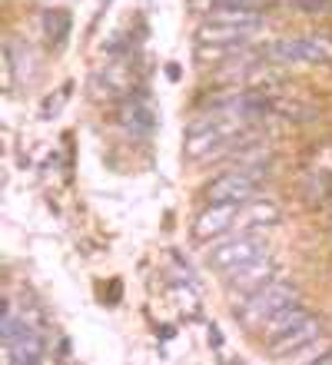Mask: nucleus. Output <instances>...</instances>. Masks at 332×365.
I'll list each match as a JSON object with an SVG mask.
<instances>
[{
    "label": "nucleus",
    "mask_w": 332,
    "mask_h": 365,
    "mask_svg": "<svg viewBox=\"0 0 332 365\" xmlns=\"http://www.w3.org/2000/svg\"><path fill=\"white\" fill-rule=\"evenodd\" d=\"M246 133V116L229 113L219 106L216 116H206V120H196L190 123V136H186V156L193 160H206L213 153H223L226 146L239 143Z\"/></svg>",
    "instance_id": "f257e3e1"
},
{
    "label": "nucleus",
    "mask_w": 332,
    "mask_h": 365,
    "mask_svg": "<svg viewBox=\"0 0 332 365\" xmlns=\"http://www.w3.org/2000/svg\"><path fill=\"white\" fill-rule=\"evenodd\" d=\"M299 299V289L293 286V282H286V279H273L266 289H259V292H253L249 299H243L236 309H233V316L239 319V326L249 329V332H259V326H263L269 316H276L279 309H286L289 302H296Z\"/></svg>",
    "instance_id": "f03ea898"
},
{
    "label": "nucleus",
    "mask_w": 332,
    "mask_h": 365,
    "mask_svg": "<svg viewBox=\"0 0 332 365\" xmlns=\"http://www.w3.org/2000/svg\"><path fill=\"white\" fill-rule=\"evenodd\" d=\"M266 250H269V242H266L259 232L239 230V236L213 240V250H209L206 262H209V269H216L226 276V272H233V269H239V266H246V262L266 256Z\"/></svg>",
    "instance_id": "7ed1b4c3"
},
{
    "label": "nucleus",
    "mask_w": 332,
    "mask_h": 365,
    "mask_svg": "<svg viewBox=\"0 0 332 365\" xmlns=\"http://www.w3.org/2000/svg\"><path fill=\"white\" fill-rule=\"evenodd\" d=\"M269 63L293 67V63H329L332 60V40L326 37H283L266 43L263 50Z\"/></svg>",
    "instance_id": "20e7f679"
},
{
    "label": "nucleus",
    "mask_w": 332,
    "mask_h": 365,
    "mask_svg": "<svg viewBox=\"0 0 332 365\" xmlns=\"http://www.w3.org/2000/svg\"><path fill=\"white\" fill-rule=\"evenodd\" d=\"M273 279H279V262L269 259V256H259V259L226 272V292L233 302H243V299H249L253 292L266 289Z\"/></svg>",
    "instance_id": "39448f33"
},
{
    "label": "nucleus",
    "mask_w": 332,
    "mask_h": 365,
    "mask_svg": "<svg viewBox=\"0 0 332 365\" xmlns=\"http://www.w3.org/2000/svg\"><path fill=\"white\" fill-rule=\"evenodd\" d=\"M259 192V180L246 170H229V173L216 176L203 186V196L206 202H249L256 200Z\"/></svg>",
    "instance_id": "423d86ee"
},
{
    "label": "nucleus",
    "mask_w": 332,
    "mask_h": 365,
    "mask_svg": "<svg viewBox=\"0 0 332 365\" xmlns=\"http://www.w3.org/2000/svg\"><path fill=\"white\" fill-rule=\"evenodd\" d=\"M239 206H243V202H209L206 210L193 220V236L203 242H213V240H219L223 232L236 230Z\"/></svg>",
    "instance_id": "0eeeda50"
},
{
    "label": "nucleus",
    "mask_w": 332,
    "mask_h": 365,
    "mask_svg": "<svg viewBox=\"0 0 332 365\" xmlns=\"http://www.w3.org/2000/svg\"><path fill=\"white\" fill-rule=\"evenodd\" d=\"M319 332H323V319H316V316L303 319V322H296L293 329H286L283 336L269 342V356H273V359L296 356V352H303V349L313 346Z\"/></svg>",
    "instance_id": "6e6552de"
},
{
    "label": "nucleus",
    "mask_w": 332,
    "mask_h": 365,
    "mask_svg": "<svg viewBox=\"0 0 332 365\" xmlns=\"http://www.w3.org/2000/svg\"><path fill=\"white\" fill-rule=\"evenodd\" d=\"M283 222V210L269 200H249L239 206V216H236V230H246V232H263V230H273Z\"/></svg>",
    "instance_id": "1a4fd4ad"
},
{
    "label": "nucleus",
    "mask_w": 332,
    "mask_h": 365,
    "mask_svg": "<svg viewBox=\"0 0 332 365\" xmlns=\"http://www.w3.org/2000/svg\"><path fill=\"white\" fill-rule=\"evenodd\" d=\"M313 316V312H309V309L303 306V302H299V299H296V302H289V306L286 309H279V312H276V316H269L263 322V326H259V336L266 339V342H273V339H279L286 332V329H293L296 322H303V319H309Z\"/></svg>",
    "instance_id": "9d476101"
},
{
    "label": "nucleus",
    "mask_w": 332,
    "mask_h": 365,
    "mask_svg": "<svg viewBox=\"0 0 332 365\" xmlns=\"http://www.w3.org/2000/svg\"><path fill=\"white\" fill-rule=\"evenodd\" d=\"M4 349H7V362H30L34 365L44 359V339H40L34 329H27L24 336L4 342Z\"/></svg>",
    "instance_id": "9b49d317"
},
{
    "label": "nucleus",
    "mask_w": 332,
    "mask_h": 365,
    "mask_svg": "<svg viewBox=\"0 0 332 365\" xmlns=\"http://www.w3.org/2000/svg\"><path fill=\"white\" fill-rule=\"evenodd\" d=\"M253 30L233 27V24H213L206 20L203 27L196 30V43H246Z\"/></svg>",
    "instance_id": "f8f14e48"
},
{
    "label": "nucleus",
    "mask_w": 332,
    "mask_h": 365,
    "mask_svg": "<svg viewBox=\"0 0 332 365\" xmlns=\"http://www.w3.org/2000/svg\"><path fill=\"white\" fill-rule=\"evenodd\" d=\"M246 43H196V60L199 63H229V60L243 57Z\"/></svg>",
    "instance_id": "ddd939ff"
},
{
    "label": "nucleus",
    "mask_w": 332,
    "mask_h": 365,
    "mask_svg": "<svg viewBox=\"0 0 332 365\" xmlns=\"http://www.w3.org/2000/svg\"><path fill=\"white\" fill-rule=\"evenodd\" d=\"M44 27H47V37L54 47H60L66 40V34H70V14H64V10H50V14H44Z\"/></svg>",
    "instance_id": "4468645a"
},
{
    "label": "nucleus",
    "mask_w": 332,
    "mask_h": 365,
    "mask_svg": "<svg viewBox=\"0 0 332 365\" xmlns=\"http://www.w3.org/2000/svg\"><path fill=\"white\" fill-rule=\"evenodd\" d=\"M273 113L289 116V120H313L316 110H313V106L296 103V100H273Z\"/></svg>",
    "instance_id": "2eb2a0df"
},
{
    "label": "nucleus",
    "mask_w": 332,
    "mask_h": 365,
    "mask_svg": "<svg viewBox=\"0 0 332 365\" xmlns=\"http://www.w3.org/2000/svg\"><path fill=\"white\" fill-rule=\"evenodd\" d=\"M124 123L130 126V130H140V133H146V130L153 126V116L146 113V106L133 103V106H126V110H124Z\"/></svg>",
    "instance_id": "dca6fc26"
},
{
    "label": "nucleus",
    "mask_w": 332,
    "mask_h": 365,
    "mask_svg": "<svg viewBox=\"0 0 332 365\" xmlns=\"http://www.w3.org/2000/svg\"><path fill=\"white\" fill-rule=\"evenodd\" d=\"M256 0H190L193 10H226V7H253Z\"/></svg>",
    "instance_id": "f3484780"
},
{
    "label": "nucleus",
    "mask_w": 332,
    "mask_h": 365,
    "mask_svg": "<svg viewBox=\"0 0 332 365\" xmlns=\"http://www.w3.org/2000/svg\"><path fill=\"white\" fill-rule=\"evenodd\" d=\"M316 362H323V365H332V349H329V352H323V356H316Z\"/></svg>",
    "instance_id": "a211bd4d"
}]
</instances>
